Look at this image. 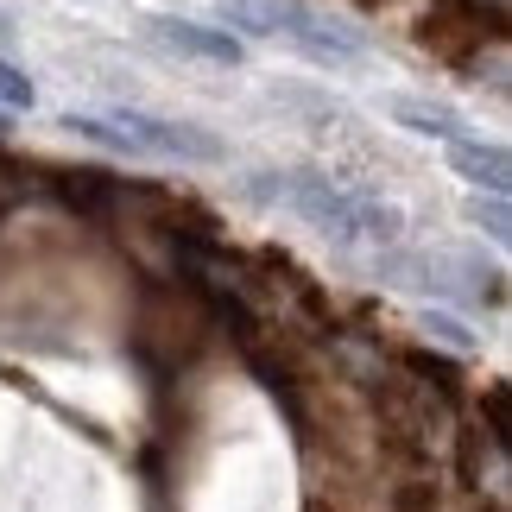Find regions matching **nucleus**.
Here are the masks:
<instances>
[{"label":"nucleus","mask_w":512,"mask_h":512,"mask_svg":"<svg viewBox=\"0 0 512 512\" xmlns=\"http://www.w3.org/2000/svg\"><path fill=\"white\" fill-rule=\"evenodd\" d=\"M449 165H456L475 190L487 196H506V177H512V159L506 146H481V140H449Z\"/></svg>","instance_id":"obj_5"},{"label":"nucleus","mask_w":512,"mask_h":512,"mask_svg":"<svg viewBox=\"0 0 512 512\" xmlns=\"http://www.w3.org/2000/svg\"><path fill=\"white\" fill-rule=\"evenodd\" d=\"M152 38L184 57H209V64H241V38L215 32V26H190V19H146Z\"/></svg>","instance_id":"obj_3"},{"label":"nucleus","mask_w":512,"mask_h":512,"mask_svg":"<svg viewBox=\"0 0 512 512\" xmlns=\"http://www.w3.org/2000/svg\"><path fill=\"white\" fill-rule=\"evenodd\" d=\"M468 222H481L487 228V241H506V196H475V203H468Z\"/></svg>","instance_id":"obj_7"},{"label":"nucleus","mask_w":512,"mask_h":512,"mask_svg":"<svg viewBox=\"0 0 512 512\" xmlns=\"http://www.w3.org/2000/svg\"><path fill=\"white\" fill-rule=\"evenodd\" d=\"M0 133H7V114H0Z\"/></svg>","instance_id":"obj_10"},{"label":"nucleus","mask_w":512,"mask_h":512,"mask_svg":"<svg viewBox=\"0 0 512 512\" xmlns=\"http://www.w3.org/2000/svg\"><path fill=\"white\" fill-rule=\"evenodd\" d=\"M386 114L399 127H411V133H430V140H468V133H462V114L443 108V102H405V95H392Z\"/></svg>","instance_id":"obj_6"},{"label":"nucleus","mask_w":512,"mask_h":512,"mask_svg":"<svg viewBox=\"0 0 512 512\" xmlns=\"http://www.w3.org/2000/svg\"><path fill=\"white\" fill-rule=\"evenodd\" d=\"M260 196H279L304 215L317 234H329L336 247H392L405 234V215L380 203L373 190H354L336 184V177H317V171H298V177H279V184H260Z\"/></svg>","instance_id":"obj_1"},{"label":"nucleus","mask_w":512,"mask_h":512,"mask_svg":"<svg viewBox=\"0 0 512 512\" xmlns=\"http://www.w3.org/2000/svg\"><path fill=\"white\" fill-rule=\"evenodd\" d=\"M108 127L121 133L133 152H152V159H177V165H222V140L190 121H159L146 108H114Z\"/></svg>","instance_id":"obj_2"},{"label":"nucleus","mask_w":512,"mask_h":512,"mask_svg":"<svg viewBox=\"0 0 512 512\" xmlns=\"http://www.w3.org/2000/svg\"><path fill=\"white\" fill-rule=\"evenodd\" d=\"M13 108H32V83L13 64H0V114H13Z\"/></svg>","instance_id":"obj_9"},{"label":"nucleus","mask_w":512,"mask_h":512,"mask_svg":"<svg viewBox=\"0 0 512 512\" xmlns=\"http://www.w3.org/2000/svg\"><path fill=\"white\" fill-rule=\"evenodd\" d=\"M424 329H430V336H437V342H449V348H475V336H468V323L462 317H449V310H424Z\"/></svg>","instance_id":"obj_8"},{"label":"nucleus","mask_w":512,"mask_h":512,"mask_svg":"<svg viewBox=\"0 0 512 512\" xmlns=\"http://www.w3.org/2000/svg\"><path fill=\"white\" fill-rule=\"evenodd\" d=\"M222 7L228 26H241V32H260V38H285L291 26H304V7L298 0H215Z\"/></svg>","instance_id":"obj_4"}]
</instances>
